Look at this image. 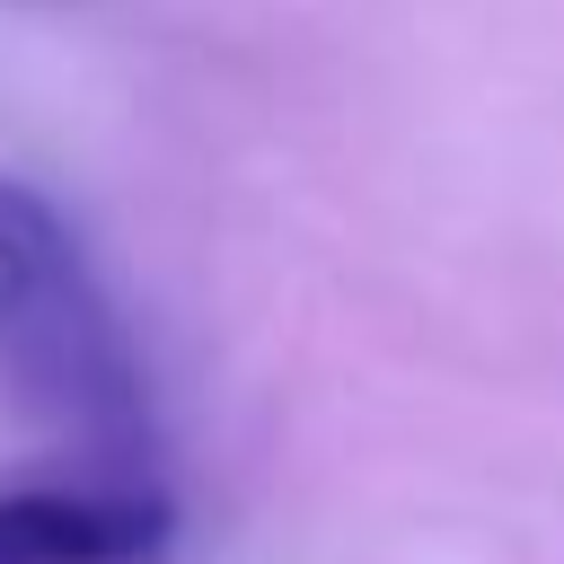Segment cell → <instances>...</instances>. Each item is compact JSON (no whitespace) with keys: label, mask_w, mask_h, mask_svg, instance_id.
I'll use <instances>...</instances> for the list:
<instances>
[{"label":"cell","mask_w":564,"mask_h":564,"mask_svg":"<svg viewBox=\"0 0 564 564\" xmlns=\"http://www.w3.org/2000/svg\"><path fill=\"white\" fill-rule=\"evenodd\" d=\"M0 388L79 458V467H150V388L141 352L79 256L70 220L0 176Z\"/></svg>","instance_id":"cell-1"},{"label":"cell","mask_w":564,"mask_h":564,"mask_svg":"<svg viewBox=\"0 0 564 564\" xmlns=\"http://www.w3.org/2000/svg\"><path fill=\"white\" fill-rule=\"evenodd\" d=\"M176 502L159 467H70L0 485V564H167Z\"/></svg>","instance_id":"cell-2"}]
</instances>
